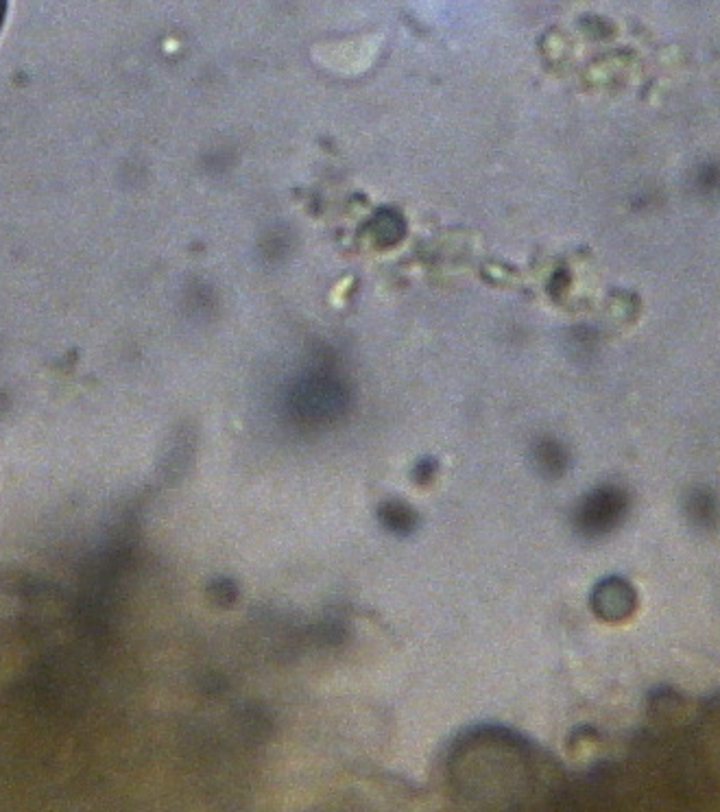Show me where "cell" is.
<instances>
[{
	"instance_id": "6da1fadb",
	"label": "cell",
	"mask_w": 720,
	"mask_h": 812,
	"mask_svg": "<svg viewBox=\"0 0 720 812\" xmlns=\"http://www.w3.org/2000/svg\"><path fill=\"white\" fill-rule=\"evenodd\" d=\"M627 494L618 487H598L576 509V527L587 537H600L618 527L627 513Z\"/></svg>"
},
{
	"instance_id": "7a4b0ae2",
	"label": "cell",
	"mask_w": 720,
	"mask_h": 812,
	"mask_svg": "<svg viewBox=\"0 0 720 812\" xmlns=\"http://www.w3.org/2000/svg\"><path fill=\"white\" fill-rule=\"evenodd\" d=\"M633 605V588L620 579L603 581L594 592V609L607 620L627 618L629 614H633Z\"/></svg>"
},
{
	"instance_id": "3957f363",
	"label": "cell",
	"mask_w": 720,
	"mask_h": 812,
	"mask_svg": "<svg viewBox=\"0 0 720 812\" xmlns=\"http://www.w3.org/2000/svg\"><path fill=\"white\" fill-rule=\"evenodd\" d=\"M378 518L382 527L393 535H411L417 529V513L400 500H389V503L380 505Z\"/></svg>"
},
{
	"instance_id": "277c9868",
	"label": "cell",
	"mask_w": 720,
	"mask_h": 812,
	"mask_svg": "<svg viewBox=\"0 0 720 812\" xmlns=\"http://www.w3.org/2000/svg\"><path fill=\"white\" fill-rule=\"evenodd\" d=\"M0 588L14 596H40L48 590V583L35 575H27V572H14V575L3 577Z\"/></svg>"
},
{
	"instance_id": "5b68a950",
	"label": "cell",
	"mask_w": 720,
	"mask_h": 812,
	"mask_svg": "<svg viewBox=\"0 0 720 812\" xmlns=\"http://www.w3.org/2000/svg\"><path fill=\"white\" fill-rule=\"evenodd\" d=\"M432 474H435V465H432L430 461H426V465H417L413 472L417 483H428L432 479Z\"/></svg>"
},
{
	"instance_id": "8992f818",
	"label": "cell",
	"mask_w": 720,
	"mask_h": 812,
	"mask_svg": "<svg viewBox=\"0 0 720 812\" xmlns=\"http://www.w3.org/2000/svg\"><path fill=\"white\" fill-rule=\"evenodd\" d=\"M5 14H7V0H0V29H3Z\"/></svg>"
}]
</instances>
